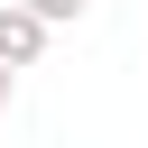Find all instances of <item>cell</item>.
<instances>
[{"label": "cell", "instance_id": "obj_1", "mask_svg": "<svg viewBox=\"0 0 148 148\" xmlns=\"http://www.w3.org/2000/svg\"><path fill=\"white\" fill-rule=\"evenodd\" d=\"M46 37H56V28H46L28 0H0V65H37V56H46Z\"/></svg>", "mask_w": 148, "mask_h": 148}, {"label": "cell", "instance_id": "obj_2", "mask_svg": "<svg viewBox=\"0 0 148 148\" xmlns=\"http://www.w3.org/2000/svg\"><path fill=\"white\" fill-rule=\"evenodd\" d=\"M28 9H37L46 28H65V18H83V0H28Z\"/></svg>", "mask_w": 148, "mask_h": 148}, {"label": "cell", "instance_id": "obj_3", "mask_svg": "<svg viewBox=\"0 0 148 148\" xmlns=\"http://www.w3.org/2000/svg\"><path fill=\"white\" fill-rule=\"evenodd\" d=\"M9 74H18V65H0V111H9Z\"/></svg>", "mask_w": 148, "mask_h": 148}]
</instances>
